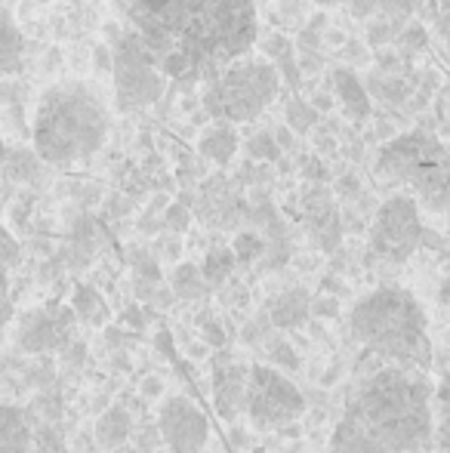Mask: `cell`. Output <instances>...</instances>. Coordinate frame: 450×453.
I'll return each mask as SVG.
<instances>
[{
    "instance_id": "cell-1",
    "label": "cell",
    "mask_w": 450,
    "mask_h": 453,
    "mask_svg": "<svg viewBox=\"0 0 450 453\" xmlns=\"http://www.w3.org/2000/svg\"><path fill=\"white\" fill-rule=\"evenodd\" d=\"M435 386L420 367L373 370L358 382L339 423L331 453H432Z\"/></svg>"
},
{
    "instance_id": "cell-2",
    "label": "cell",
    "mask_w": 450,
    "mask_h": 453,
    "mask_svg": "<svg viewBox=\"0 0 450 453\" xmlns=\"http://www.w3.org/2000/svg\"><path fill=\"white\" fill-rule=\"evenodd\" d=\"M259 41L256 0H192L161 72L179 87L207 84Z\"/></svg>"
},
{
    "instance_id": "cell-3",
    "label": "cell",
    "mask_w": 450,
    "mask_h": 453,
    "mask_svg": "<svg viewBox=\"0 0 450 453\" xmlns=\"http://www.w3.org/2000/svg\"><path fill=\"white\" fill-rule=\"evenodd\" d=\"M111 111L103 90L90 81H59L47 87L34 108V151L50 167L90 161L105 145Z\"/></svg>"
},
{
    "instance_id": "cell-4",
    "label": "cell",
    "mask_w": 450,
    "mask_h": 453,
    "mask_svg": "<svg viewBox=\"0 0 450 453\" xmlns=\"http://www.w3.org/2000/svg\"><path fill=\"white\" fill-rule=\"evenodd\" d=\"M348 330L370 355L404 367L429 370V321L416 296L404 287H377L352 305Z\"/></svg>"
},
{
    "instance_id": "cell-5",
    "label": "cell",
    "mask_w": 450,
    "mask_h": 453,
    "mask_svg": "<svg viewBox=\"0 0 450 453\" xmlns=\"http://www.w3.org/2000/svg\"><path fill=\"white\" fill-rule=\"evenodd\" d=\"M373 173L414 197L420 210L450 213V145L432 130H408L383 142Z\"/></svg>"
},
{
    "instance_id": "cell-6",
    "label": "cell",
    "mask_w": 450,
    "mask_h": 453,
    "mask_svg": "<svg viewBox=\"0 0 450 453\" xmlns=\"http://www.w3.org/2000/svg\"><path fill=\"white\" fill-rule=\"evenodd\" d=\"M284 81L275 62L265 56L244 53L219 68L217 78L204 84V111L213 120L253 124L278 99Z\"/></svg>"
},
{
    "instance_id": "cell-7",
    "label": "cell",
    "mask_w": 450,
    "mask_h": 453,
    "mask_svg": "<svg viewBox=\"0 0 450 453\" xmlns=\"http://www.w3.org/2000/svg\"><path fill=\"white\" fill-rule=\"evenodd\" d=\"M111 78H114V102H118V111L124 114L142 111V108L161 102L170 84V78L155 65L142 37L133 28L114 31Z\"/></svg>"
},
{
    "instance_id": "cell-8",
    "label": "cell",
    "mask_w": 450,
    "mask_h": 453,
    "mask_svg": "<svg viewBox=\"0 0 450 453\" xmlns=\"http://www.w3.org/2000/svg\"><path fill=\"white\" fill-rule=\"evenodd\" d=\"M426 244V226H423L420 203L410 195H392L379 203L377 216H373L370 226V247L373 259H383V263L401 265L414 257L420 247Z\"/></svg>"
},
{
    "instance_id": "cell-9",
    "label": "cell",
    "mask_w": 450,
    "mask_h": 453,
    "mask_svg": "<svg viewBox=\"0 0 450 453\" xmlns=\"http://www.w3.org/2000/svg\"><path fill=\"white\" fill-rule=\"evenodd\" d=\"M244 411L256 429H287L306 413V398L302 392L275 367L253 364L250 380H247V401Z\"/></svg>"
},
{
    "instance_id": "cell-10",
    "label": "cell",
    "mask_w": 450,
    "mask_h": 453,
    "mask_svg": "<svg viewBox=\"0 0 450 453\" xmlns=\"http://www.w3.org/2000/svg\"><path fill=\"white\" fill-rule=\"evenodd\" d=\"M111 4L124 16L126 28L142 37L145 50L161 68V59L173 50L176 37H179L182 19H186L192 0H111Z\"/></svg>"
},
{
    "instance_id": "cell-11",
    "label": "cell",
    "mask_w": 450,
    "mask_h": 453,
    "mask_svg": "<svg viewBox=\"0 0 450 453\" xmlns=\"http://www.w3.org/2000/svg\"><path fill=\"white\" fill-rule=\"evenodd\" d=\"M157 429L173 453H201L210 441V419L186 395H173L157 411Z\"/></svg>"
},
{
    "instance_id": "cell-12",
    "label": "cell",
    "mask_w": 450,
    "mask_h": 453,
    "mask_svg": "<svg viewBox=\"0 0 450 453\" xmlns=\"http://www.w3.org/2000/svg\"><path fill=\"white\" fill-rule=\"evenodd\" d=\"M0 453H68L59 432L22 407H0Z\"/></svg>"
},
{
    "instance_id": "cell-13",
    "label": "cell",
    "mask_w": 450,
    "mask_h": 453,
    "mask_svg": "<svg viewBox=\"0 0 450 453\" xmlns=\"http://www.w3.org/2000/svg\"><path fill=\"white\" fill-rule=\"evenodd\" d=\"M74 311L72 305H47L31 309L19 321V349L28 355H43L65 349L74 334Z\"/></svg>"
},
{
    "instance_id": "cell-14",
    "label": "cell",
    "mask_w": 450,
    "mask_h": 453,
    "mask_svg": "<svg viewBox=\"0 0 450 453\" xmlns=\"http://www.w3.org/2000/svg\"><path fill=\"white\" fill-rule=\"evenodd\" d=\"M247 380H250V367H244L240 361L228 358L225 352H219L213 358V404L223 419H238V413L244 411L247 401Z\"/></svg>"
},
{
    "instance_id": "cell-15",
    "label": "cell",
    "mask_w": 450,
    "mask_h": 453,
    "mask_svg": "<svg viewBox=\"0 0 450 453\" xmlns=\"http://www.w3.org/2000/svg\"><path fill=\"white\" fill-rule=\"evenodd\" d=\"M302 216H306V226L312 232V238L324 247L327 253L337 250L342 238V222L337 213V203L333 195L324 185H312V188L302 195Z\"/></svg>"
},
{
    "instance_id": "cell-16",
    "label": "cell",
    "mask_w": 450,
    "mask_h": 453,
    "mask_svg": "<svg viewBox=\"0 0 450 453\" xmlns=\"http://www.w3.org/2000/svg\"><path fill=\"white\" fill-rule=\"evenodd\" d=\"M327 90H331L333 102L342 108L348 120H364L373 111V99L367 93L364 81L358 78L355 68H333L331 78H327Z\"/></svg>"
},
{
    "instance_id": "cell-17",
    "label": "cell",
    "mask_w": 450,
    "mask_h": 453,
    "mask_svg": "<svg viewBox=\"0 0 450 453\" xmlns=\"http://www.w3.org/2000/svg\"><path fill=\"white\" fill-rule=\"evenodd\" d=\"M321 6H342L348 16L361 19V22H373V19H414L426 6V0H318Z\"/></svg>"
},
{
    "instance_id": "cell-18",
    "label": "cell",
    "mask_w": 450,
    "mask_h": 453,
    "mask_svg": "<svg viewBox=\"0 0 450 453\" xmlns=\"http://www.w3.org/2000/svg\"><path fill=\"white\" fill-rule=\"evenodd\" d=\"M198 151L201 157L213 161L217 167H228L234 161V155L240 151V136H238V124L232 120H213L198 139Z\"/></svg>"
},
{
    "instance_id": "cell-19",
    "label": "cell",
    "mask_w": 450,
    "mask_h": 453,
    "mask_svg": "<svg viewBox=\"0 0 450 453\" xmlns=\"http://www.w3.org/2000/svg\"><path fill=\"white\" fill-rule=\"evenodd\" d=\"M312 299H309L306 290L294 287V290H284L281 296H275L269 303V321L275 324L278 330H294L300 324H306V318L312 315Z\"/></svg>"
},
{
    "instance_id": "cell-20",
    "label": "cell",
    "mask_w": 450,
    "mask_h": 453,
    "mask_svg": "<svg viewBox=\"0 0 450 453\" xmlns=\"http://www.w3.org/2000/svg\"><path fill=\"white\" fill-rule=\"evenodd\" d=\"M22 53H25V37L16 25L10 6L0 4V78L16 74L22 68Z\"/></svg>"
},
{
    "instance_id": "cell-21",
    "label": "cell",
    "mask_w": 450,
    "mask_h": 453,
    "mask_svg": "<svg viewBox=\"0 0 450 453\" xmlns=\"http://www.w3.org/2000/svg\"><path fill=\"white\" fill-rule=\"evenodd\" d=\"M133 435V419L124 407H111L96 419V444L103 450H118Z\"/></svg>"
},
{
    "instance_id": "cell-22",
    "label": "cell",
    "mask_w": 450,
    "mask_h": 453,
    "mask_svg": "<svg viewBox=\"0 0 450 453\" xmlns=\"http://www.w3.org/2000/svg\"><path fill=\"white\" fill-rule=\"evenodd\" d=\"M72 311H74V318H78V321L93 324V327H99V324L109 321V305H105V299L99 296L93 287H87V284L74 287Z\"/></svg>"
},
{
    "instance_id": "cell-23",
    "label": "cell",
    "mask_w": 450,
    "mask_h": 453,
    "mask_svg": "<svg viewBox=\"0 0 450 453\" xmlns=\"http://www.w3.org/2000/svg\"><path fill=\"white\" fill-rule=\"evenodd\" d=\"M170 290L176 293V299H201L210 293V287H207L204 274H201V265L194 263H179L170 274Z\"/></svg>"
},
{
    "instance_id": "cell-24",
    "label": "cell",
    "mask_w": 450,
    "mask_h": 453,
    "mask_svg": "<svg viewBox=\"0 0 450 453\" xmlns=\"http://www.w3.org/2000/svg\"><path fill=\"white\" fill-rule=\"evenodd\" d=\"M234 263L238 259H234L232 247H213V250H207L204 263H201V274H204L207 287H225L234 272Z\"/></svg>"
},
{
    "instance_id": "cell-25",
    "label": "cell",
    "mask_w": 450,
    "mask_h": 453,
    "mask_svg": "<svg viewBox=\"0 0 450 453\" xmlns=\"http://www.w3.org/2000/svg\"><path fill=\"white\" fill-rule=\"evenodd\" d=\"M318 120H321V111L312 102H306L300 93H290V99L284 102V124H287L296 136H302V133H309L312 127H318Z\"/></svg>"
},
{
    "instance_id": "cell-26",
    "label": "cell",
    "mask_w": 450,
    "mask_h": 453,
    "mask_svg": "<svg viewBox=\"0 0 450 453\" xmlns=\"http://www.w3.org/2000/svg\"><path fill=\"white\" fill-rule=\"evenodd\" d=\"M435 450L450 453V376L435 386Z\"/></svg>"
},
{
    "instance_id": "cell-27",
    "label": "cell",
    "mask_w": 450,
    "mask_h": 453,
    "mask_svg": "<svg viewBox=\"0 0 450 453\" xmlns=\"http://www.w3.org/2000/svg\"><path fill=\"white\" fill-rule=\"evenodd\" d=\"M232 250H234V259H238V263H253V259H259L265 250H269V241H265L259 232H240L238 238L232 241Z\"/></svg>"
},
{
    "instance_id": "cell-28",
    "label": "cell",
    "mask_w": 450,
    "mask_h": 453,
    "mask_svg": "<svg viewBox=\"0 0 450 453\" xmlns=\"http://www.w3.org/2000/svg\"><path fill=\"white\" fill-rule=\"evenodd\" d=\"M429 28L450 50V0H426Z\"/></svg>"
},
{
    "instance_id": "cell-29",
    "label": "cell",
    "mask_w": 450,
    "mask_h": 453,
    "mask_svg": "<svg viewBox=\"0 0 450 453\" xmlns=\"http://www.w3.org/2000/svg\"><path fill=\"white\" fill-rule=\"evenodd\" d=\"M244 151L253 161H275V157H281V145H278L275 133H265V130H259L256 136L247 139Z\"/></svg>"
},
{
    "instance_id": "cell-30",
    "label": "cell",
    "mask_w": 450,
    "mask_h": 453,
    "mask_svg": "<svg viewBox=\"0 0 450 453\" xmlns=\"http://www.w3.org/2000/svg\"><path fill=\"white\" fill-rule=\"evenodd\" d=\"M426 41H429V28H423V25H416V22H408L401 28V35L395 37V43L404 53H420V50L426 47Z\"/></svg>"
},
{
    "instance_id": "cell-31",
    "label": "cell",
    "mask_w": 450,
    "mask_h": 453,
    "mask_svg": "<svg viewBox=\"0 0 450 453\" xmlns=\"http://www.w3.org/2000/svg\"><path fill=\"white\" fill-rule=\"evenodd\" d=\"M19 263H22V247H19V241L0 226V269L10 272V269H16Z\"/></svg>"
},
{
    "instance_id": "cell-32",
    "label": "cell",
    "mask_w": 450,
    "mask_h": 453,
    "mask_svg": "<svg viewBox=\"0 0 450 453\" xmlns=\"http://www.w3.org/2000/svg\"><path fill=\"white\" fill-rule=\"evenodd\" d=\"M269 361H275L278 367L284 370H296L300 367V355L294 352V346H290L287 340H275L269 346Z\"/></svg>"
},
{
    "instance_id": "cell-33",
    "label": "cell",
    "mask_w": 450,
    "mask_h": 453,
    "mask_svg": "<svg viewBox=\"0 0 450 453\" xmlns=\"http://www.w3.org/2000/svg\"><path fill=\"white\" fill-rule=\"evenodd\" d=\"M130 438H133V444H136V453H155V450L164 444L157 423H155V426H142V429H136Z\"/></svg>"
},
{
    "instance_id": "cell-34",
    "label": "cell",
    "mask_w": 450,
    "mask_h": 453,
    "mask_svg": "<svg viewBox=\"0 0 450 453\" xmlns=\"http://www.w3.org/2000/svg\"><path fill=\"white\" fill-rule=\"evenodd\" d=\"M188 222H192V213H188V207H182V203H170L167 213H164V226L170 228V232H186Z\"/></svg>"
},
{
    "instance_id": "cell-35",
    "label": "cell",
    "mask_w": 450,
    "mask_h": 453,
    "mask_svg": "<svg viewBox=\"0 0 450 453\" xmlns=\"http://www.w3.org/2000/svg\"><path fill=\"white\" fill-rule=\"evenodd\" d=\"M12 318V290H10V274L0 269V330L10 324Z\"/></svg>"
},
{
    "instance_id": "cell-36",
    "label": "cell",
    "mask_w": 450,
    "mask_h": 453,
    "mask_svg": "<svg viewBox=\"0 0 450 453\" xmlns=\"http://www.w3.org/2000/svg\"><path fill=\"white\" fill-rule=\"evenodd\" d=\"M201 334H204V342L207 346H213V349H223L225 346V330H223V324L217 321V318H204L201 321Z\"/></svg>"
},
{
    "instance_id": "cell-37",
    "label": "cell",
    "mask_w": 450,
    "mask_h": 453,
    "mask_svg": "<svg viewBox=\"0 0 450 453\" xmlns=\"http://www.w3.org/2000/svg\"><path fill=\"white\" fill-rule=\"evenodd\" d=\"M342 59H346V62H352V65L355 68H361V65H370V62H373V56L370 53H367V47H364V43H346V47H342Z\"/></svg>"
},
{
    "instance_id": "cell-38",
    "label": "cell",
    "mask_w": 450,
    "mask_h": 453,
    "mask_svg": "<svg viewBox=\"0 0 450 453\" xmlns=\"http://www.w3.org/2000/svg\"><path fill=\"white\" fill-rule=\"evenodd\" d=\"M312 315H318V318H337L339 315V299L337 296H318V299H312Z\"/></svg>"
},
{
    "instance_id": "cell-39",
    "label": "cell",
    "mask_w": 450,
    "mask_h": 453,
    "mask_svg": "<svg viewBox=\"0 0 450 453\" xmlns=\"http://www.w3.org/2000/svg\"><path fill=\"white\" fill-rule=\"evenodd\" d=\"M161 395H164V380L161 376H149V380L142 382V398L155 401V398H161Z\"/></svg>"
},
{
    "instance_id": "cell-40",
    "label": "cell",
    "mask_w": 450,
    "mask_h": 453,
    "mask_svg": "<svg viewBox=\"0 0 450 453\" xmlns=\"http://www.w3.org/2000/svg\"><path fill=\"white\" fill-rule=\"evenodd\" d=\"M96 68L103 74H111V47H96Z\"/></svg>"
},
{
    "instance_id": "cell-41",
    "label": "cell",
    "mask_w": 450,
    "mask_h": 453,
    "mask_svg": "<svg viewBox=\"0 0 450 453\" xmlns=\"http://www.w3.org/2000/svg\"><path fill=\"white\" fill-rule=\"evenodd\" d=\"M312 105L318 108V111H331L333 108V96H331V90H318L312 96Z\"/></svg>"
},
{
    "instance_id": "cell-42",
    "label": "cell",
    "mask_w": 450,
    "mask_h": 453,
    "mask_svg": "<svg viewBox=\"0 0 450 453\" xmlns=\"http://www.w3.org/2000/svg\"><path fill=\"white\" fill-rule=\"evenodd\" d=\"M439 303L445 305V309L450 311V280H445V284H441V290H439Z\"/></svg>"
},
{
    "instance_id": "cell-43",
    "label": "cell",
    "mask_w": 450,
    "mask_h": 453,
    "mask_svg": "<svg viewBox=\"0 0 450 453\" xmlns=\"http://www.w3.org/2000/svg\"><path fill=\"white\" fill-rule=\"evenodd\" d=\"M0 157H6V142H4V133H0Z\"/></svg>"
},
{
    "instance_id": "cell-44",
    "label": "cell",
    "mask_w": 450,
    "mask_h": 453,
    "mask_svg": "<svg viewBox=\"0 0 450 453\" xmlns=\"http://www.w3.org/2000/svg\"><path fill=\"white\" fill-rule=\"evenodd\" d=\"M0 4H4V6H10V4H16V0H0Z\"/></svg>"
},
{
    "instance_id": "cell-45",
    "label": "cell",
    "mask_w": 450,
    "mask_h": 453,
    "mask_svg": "<svg viewBox=\"0 0 450 453\" xmlns=\"http://www.w3.org/2000/svg\"><path fill=\"white\" fill-rule=\"evenodd\" d=\"M447 346H450V330H447Z\"/></svg>"
}]
</instances>
